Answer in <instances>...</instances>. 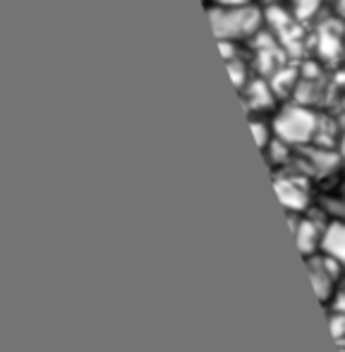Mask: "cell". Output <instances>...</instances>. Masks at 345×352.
<instances>
[{
	"label": "cell",
	"mask_w": 345,
	"mask_h": 352,
	"mask_svg": "<svg viewBox=\"0 0 345 352\" xmlns=\"http://www.w3.org/2000/svg\"><path fill=\"white\" fill-rule=\"evenodd\" d=\"M209 19L219 41L238 43L249 36L254 38L261 32L264 12H261L257 3L238 5V8H219V5H214L209 10Z\"/></svg>",
	"instance_id": "1"
},
{
	"label": "cell",
	"mask_w": 345,
	"mask_h": 352,
	"mask_svg": "<svg viewBox=\"0 0 345 352\" xmlns=\"http://www.w3.org/2000/svg\"><path fill=\"white\" fill-rule=\"evenodd\" d=\"M271 125H274V132L280 142L302 144V142H309L314 135H317L319 122L312 111H304L302 106H293V108H283Z\"/></svg>",
	"instance_id": "2"
},
{
	"label": "cell",
	"mask_w": 345,
	"mask_h": 352,
	"mask_svg": "<svg viewBox=\"0 0 345 352\" xmlns=\"http://www.w3.org/2000/svg\"><path fill=\"white\" fill-rule=\"evenodd\" d=\"M307 266H309L312 283H314V287H317L319 297L326 300V295H331L333 285H336V280H338L336 271L341 269V264L333 261L331 256H326V254H312L307 259Z\"/></svg>",
	"instance_id": "3"
},
{
	"label": "cell",
	"mask_w": 345,
	"mask_h": 352,
	"mask_svg": "<svg viewBox=\"0 0 345 352\" xmlns=\"http://www.w3.org/2000/svg\"><path fill=\"white\" fill-rule=\"evenodd\" d=\"M319 252L331 256V259L338 261L341 266H345V223L336 221L324 228V240H322V250Z\"/></svg>",
	"instance_id": "4"
},
{
	"label": "cell",
	"mask_w": 345,
	"mask_h": 352,
	"mask_svg": "<svg viewBox=\"0 0 345 352\" xmlns=\"http://www.w3.org/2000/svg\"><path fill=\"white\" fill-rule=\"evenodd\" d=\"M295 235H298V245L304 256H312L322 250L324 230H319V228L314 226L312 218H302V221L295 226Z\"/></svg>",
	"instance_id": "5"
},
{
	"label": "cell",
	"mask_w": 345,
	"mask_h": 352,
	"mask_svg": "<svg viewBox=\"0 0 345 352\" xmlns=\"http://www.w3.org/2000/svg\"><path fill=\"white\" fill-rule=\"evenodd\" d=\"M276 192H278L280 201H283L285 206H290V209H302V206L307 204L304 190H300L295 180H288V190H285V187H280V185H276Z\"/></svg>",
	"instance_id": "6"
},
{
	"label": "cell",
	"mask_w": 345,
	"mask_h": 352,
	"mask_svg": "<svg viewBox=\"0 0 345 352\" xmlns=\"http://www.w3.org/2000/svg\"><path fill=\"white\" fill-rule=\"evenodd\" d=\"M322 8V0H288V10L293 12V17L298 19H307L314 17Z\"/></svg>",
	"instance_id": "7"
},
{
	"label": "cell",
	"mask_w": 345,
	"mask_h": 352,
	"mask_svg": "<svg viewBox=\"0 0 345 352\" xmlns=\"http://www.w3.org/2000/svg\"><path fill=\"white\" fill-rule=\"evenodd\" d=\"M336 12L341 17V22H345V0H336Z\"/></svg>",
	"instance_id": "8"
},
{
	"label": "cell",
	"mask_w": 345,
	"mask_h": 352,
	"mask_svg": "<svg viewBox=\"0 0 345 352\" xmlns=\"http://www.w3.org/2000/svg\"><path fill=\"white\" fill-rule=\"evenodd\" d=\"M252 3H257V5H274L276 0H252Z\"/></svg>",
	"instance_id": "9"
}]
</instances>
